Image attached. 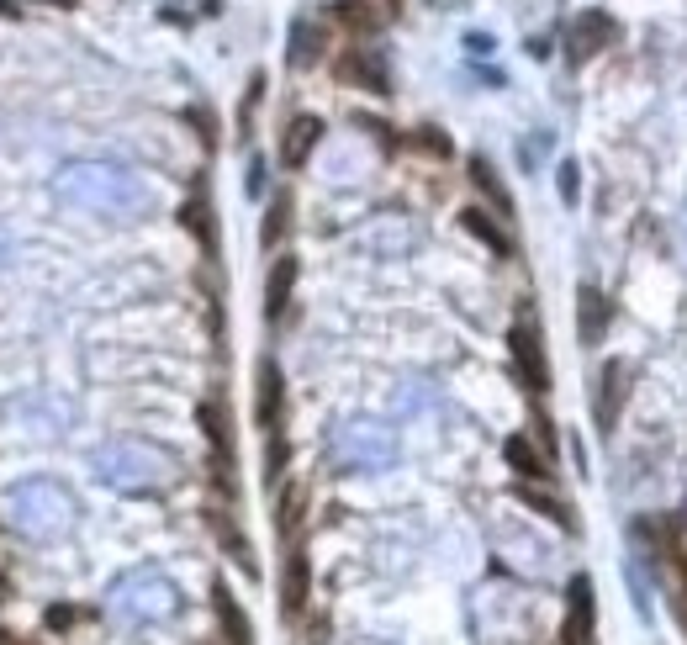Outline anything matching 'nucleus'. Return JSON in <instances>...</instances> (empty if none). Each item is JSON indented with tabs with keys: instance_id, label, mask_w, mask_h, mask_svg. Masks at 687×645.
<instances>
[{
	"instance_id": "obj_4",
	"label": "nucleus",
	"mask_w": 687,
	"mask_h": 645,
	"mask_svg": "<svg viewBox=\"0 0 687 645\" xmlns=\"http://www.w3.org/2000/svg\"><path fill=\"white\" fill-rule=\"evenodd\" d=\"M281 413H286V381H281V365L270 355L254 365V423L265 434L281 429Z\"/></svg>"
},
{
	"instance_id": "obj_7",
	"label": "nucleus",
	"mask_w": 687,
	"mask_h": 645,
	"mask_svg": "<svg viewBox=\"0 0 687 645\" xmlns=\"http://www.w3.org/2000/svg\"><path fill=\"white\" fill-rule=\"evenodd\" d=\"M318 143H323V117H307V112L291 117L286 133H281V164H286V170H302Z\"/></svg>"
},
{
	"instance_id": "obj_27",
	"label": "nucleus",
	"mask_w": 687,
	"mask_h": 645,
	"mask_svg": "<svg viewBox=\"0 0 687 645\" xmlns=\"http://www.w3.org/2000/svg\"><path fill=\"white\" fill-rule=\"evenodd\" d=\"M534 434H540V439H545V450L555 445V429H550V418H545V413H540V418H534Z\"/></svg>"
},
{
	"instance_id": "obj_14",
	"label": "nucleus",
	"mask_w": 687,
	"mask_h": 645,
	"mask_svg": "<svg viewBox=\"0 0 687 645\" xmlns=\"http://www.w3.org/2000/svg\"><path fill=\"white\" fill-rule=\"evenodd\" d=\"M291 286H296V254H281V260L270 265V281H265V312H270V318H281V312H286Z\"/></svg>"
},
{
	"instance_id": "obj_2",
	"label": "nucleus",
	"mask_w": 687,
	"mask_h": 645,
	"mask_svg": "<svg viewBox=\"0 0 687 645\" xmlns=\"http://www.w3.org/2000/svg\"><path fill=\"white\" fill-rule=\"evenodd\" d=\"M196 423H201V434H207V445H212L217 487H233V423H228V413H222V402H201Z\"/></svg>"
},
{
	"instance_id": "obj_17",
	"label": "nucleus",
	"mask_w": 687,
	"mask_h": 645,
	"mask_svg": "<svg viewBox=\"0 0 687 645\" xmlns=\"http://www.w3.org/2000/svg\"><path fill=\"white\" fill-rule=\"evenodd\" d=\"M302 508H307V492L291 482V487L281 492V503H275V529H281L286 540H296V529H302Z\"/></svg>"
},
{
	"instance_id": "obj_6",
	"label": "nucleus",
	"mask_w": 687,
	"mask_h": 645,
	"mask_svg": "<svg viewBox=\"0 0 687 645\" xmlns=\"http://www.w3.org/2000/svg\"><path fill=\"white\" fill-rule=\"evenodd\" d=\"M307 598H312V561H307L302 545H291L286 550V566H281V614L296 619L307 608Z\"/></svg>"
},
{
	"instance_id": "obj_24",
	"label": "nucleus",
	"mask_w": 687,
	"mask_h": 645,
	"mask_svg": "<svg viewBox=\"0 0 687 645\" xmlns=\"http://www.w3.org/2000/svg\"><path fill=\"white\" fill-rule=\"evenodd\" d=\"M259 96H265V75H254V80H249L244 112H238V138H249V122H254V106H259Z\"/></svg>"
},
{
	"instance_id": "obj_12",
	"label": "nucleus",
	"mask_w": 687,
	"mask_h": 645,
	"mask_svg": "<svg viewBox=\"0 0 687 645\" xmlns=\"http://www.w3.org/2000/svg\"><path fill=\"white\" fill-rule=\"evenodd\" d=\"M629 365H619V360H608L603 365V392H598V423L608 429V423H614V413L624 408V392H629Z\"/></svg>"
},
{
	"instance_id": "obj_20",
	"label": "nucleus",
	"mask_w": 687,
	"mask_h": 645,
	"mask_svg": "<svg viewBox=\"0 0 687 645\" xmlns=\"http://www.w3.org/2000/svg\"><path fill=\"white\" fill-rule=\"evenodd\" d=\"M333 16H339L349 32H370V27H376V11H370V0H339V6H333Z\"/></svg>"
},
{
	"instance_id": "obj_13",
	"label": "nucleus",
	"mask_w": 687,
	"mask_h": 645,
	"mask_svg": "<svg viewBox=\"0 0 687 645\" xmlns=\"http://www.w3.org/2000/svg\"><path fill=\"white\" fill-rule=\"evenodd\" d=\"M503 455H508V466H513L518 476H524V482H550V460H545L540 450H534L524 434H513L508 445H503Z\"/></svg>"
},
{
	"instance_id": "obj_18",
	"label": "nucleus",
	"mask_w": 687,
	"mask_h": 645,
	"mask_svg": "<svg viewBox=\"0 0 687 645\" xmlns=\"http://www.w3.org/2000/svg\"><path fill=\"white\" fill-rule=\"evenodd\" d=\"M471 180H476V186H481V191H487L492 201H497V212H503V217H513V196L503 191V180H497V170H492V164H487V159H481V154L471 159Z\"/></svg>"
},
{
	"instance_id": "obj_16",
	"label": "nucleus",
	"mask_w": 687,
	"mask_h": 645,
	"mask_svg": "<svg viewBox=\"0 0 687 645\" xmlns=\"http://www.w3.org/2000/svg\"><path fill=\"white\" fill-rule=\"evenodd\" d=\"M318 53H323V32H318V27H312L307 16H302V22L291 27V69L318 64Z\"/></svg>"
},
{
	"instance_id": "obj_9",
	"label": "nucleus",
	"mask_w": 687,
	"mask_h": 645,
	"mask_svg": "<svg viewBox=\"0 0 687 645\" xmlns=\"http://www.w3.org/2000/svg\"><path fill=\"white\" fill-rule=\"evenodd\" d=\"M577 312H582V344H603V334H608V297L598 286H582L577 291Z\"/></svg>"
},
{
	"instance_id": "obj_29",
	"label": "nucleus",
	"mask_w": 687,
	"mask_h": 645,
	"mask_svg": "<svg viewBox=\"0 0 687 645\" xmlns=\"http://www.w3.org/2000/svg\"><path fill=\"white\" fill-rule=\"evenodd\" d=\"M397 6H402V0H386V11H397Z\"/></svg>"
},
{
	"instance_id": "obj_10",
	"label": "nucleus",
	"mask_w": 687,
	"mask_h": 645,
	"mask_svg": "<svg viewBox=\"0 0 687 645\" xmlns=\"http://www.w3.org/2000/svg\"><path fill=\"white\" fill-rule=\"evenodd\" d=\"M339 75H344V80H360L365 90H376V96H386V90H392V85H386L381 59H376L370 48H349V53H344V64H339Z\"/></svg>"
},
{
	"instance_id": "obj_1",
	"label": "nucleus",
	"mask_w": 687,
	"mask_h": 645,
	"mask_svg": "<svg viewBox=\"0 0 687 645\" xmlns=\"http://www.w3.org/2000/svg\"><path fill=\"white\" fill-rule=\"evenodd\" d=\"M508 344H513V360H518V376L534 397L550 392V360H545V339H540V323L529 312H518L513 328H508Z\"/></svg>"
},
{
	"instance_id": "obj_3",
	"label": "nucleus",
	"mask_w": 687,
	"mask_h": 645,
	"mask_svg": "<svg viewBox=\"0 0 687 645\" xmlns=\"http://www.w3.org/2000/svg\"><path fill=\"white\" fill-rule=\"evenodd\" d=\"M614 43H619V22L608 11H582L577 22H571V32H566L571 64H582V59H592V53H603V48H614Z\"/></svg>"
},
{
	"instance_id": "obj_28",
	"label": "nucleus",
	"mask_w": 687,
	"mask_h": 645,
	"mask_svg": "<svg viewBox=\"0 0 687 645\" xmlns=\"http://www.w3.org/2000/svg\"><path fill=\"white\" fill-rule=\"evenodd\" d=\"M48 6H74V0H48Z\"/></svg>"
},
{
	"instance_id": "obj_5",
	"label": "nucleus",
	"mask_w": 687,
	"mask_h": 645,
	"mask_svg": "<svg viewBox=\"0 0 687 645\" xmlns=\"http://www.w3.org/2000/svg\"><path fill=\"white\" fill-rule=\"evenodd\" d=\"M566 624H561V645H592V630H598V603H592V577H571L566 593Z\"/></svg>"
},
{
	"instance_id": "obj_25",
	"label": "nucleus",
	"mask_w": 687,
	"mask_h": 645,
	"mask_svg": "<svg viewBox=\"0 0 687 645\" xmlns=\"http://www.w3.org/2000/svg\"><path fill=\"white\" fill-rule=\"evenodd\" d=\"M561 196H566V207L577 201V164H561Z\"/></svg>"
},
{
	"instance_id": "obj_22",
	"label": "nucleus",
	"mask_w": 687,
	"mask_h": 645,
	"mask_svg": "<svg viewBox=\"0 0 687 645\" xmlns=\"http://www.w3.org/2000/svg\"><path fill=\"white\" fill-rule=\"evenodd\" d=\"M286 434L275 429V434H265V482H281V471H286Z\"/></svg>"
},
{
	"instance_id": "obj_15",
	"label": "nucleus",
	"mask_w": 687,
	"mask_h": 645,
	"mask_svg": "<svg viewBox=\"0 0 687 645\" xmlns=\"http://www.w3.org/2000/svg\"><path fill=\"white\" fill-rule=\"evenodd\" d=\"M460 223H466V228L481 238V244H487V249L497 254V260H513V238H508L503 228H497V223H492V217L481 212V207H466V212H460Z\"/></svg>"
},
{
	"instance_id": "obj_21",
	"label": "nucleus",
	"mask_w": 687,
	"mask_h": 645,
	"mask_svg": "<svg viewBox=\"0 0 687 645\" xmlns=\"http://www.w3.org/2000/svg\"><path fill=\"white\" fill-rule=\"evenodd\" d=\"M291 228V196H275L270 212H265V249L281 244V233Z\"/></svg>"
},
{
	"instance_id": "obj_23",
	"label": "nucleus",
	"mask_w": 687,
	"mask_h": 645,
	"mask_svg": "<svg viewBox=\"0 0 687 645\" xmlns=\"http://www.w3.org/2000/svg\"><path fill=\"white\" fill-rule=\"evenodd\" d=\"M413 143H418L423 154H434V159H450V138H444L439 127H418V133H413Z\"/></svg>"
},
{
	"instance_id": "obj_19",
	"label": "nucleus",
	"mask_w": 687,
	"mask_h": 645,
	"mask_svg": "<svg viewBox=\"0 0 687 645\" xmlns=\"http://www.w3.org/2000/svg\"><path fill=\"white\" fill-rule=\"evenodd\" d=\"M518 497H524V503H529L534 513H545V519H555L561 529H577V519H571V513H566V503H561V497H550V492H534V487H518Z\"/></svg>"
},
{
	"instance_id": "obj_31",
	"label": "nucleus",
	"mask_w": 687,
	"mask_h": 645,
	"mask_svg": "<svg viewBox=\"0 0 687 645\" xmlns=\"http://www.w3.org/2000/svg\"><path fill=\"white\" fill-rule=\"evenodd\" d=\"M0 254H6V233H0Z\"/></svg>"
},
{
	"instance_id": "obj_11",
	"label": "nucleus",
	"mask_w": 687,
	"mask_h": 645,
	"mask_svg": "<svg viewBox=\"0 0 687 645\" xmlns=\"http://www.w3.org/2000/svg\"><path fill=\"white\" fill-rule=\"evenodd\" d=\"M212 608H217V619H222V630H228L233 645H254L249 614H244V608H238V598L228 593V582H217V587H212Z\"/></svg>"
},
{
	"instance_id": "obj_26",
	"label": "nucleus",
	"mask_w": 687,
	"mask_h": 645,
	"mask_svg": "<svg viewBox=\"0 0 687 645\" xmlns=\"http://www.w3.org/2000/svg\"><path fill=\"white\" fill-rule=\"evenodd\" d=\"M64 624H74L69 608H48V630H64Z\"/></svg>"
},
{
	"instance_id": "obj_30",
	"label": "nucleus",
	"mask_w": 687,
	"mask_h": 645,
	"mask_svg": "<svg viewBox=\"0 0 687 645\" xmlns=\"http://www.w3.org/2000/svg\"><path fill=\"white\" fill-rule=\"evenodd\" d=\"M682 582H687V556H682Z\"/></svg>"
},
{
	"instance_id": "obj_8",
	"label": "nucleus",
	"mask_w": 687,
	"mask_h": 645,
	"mask_svg": "<svg viewBox=\"0 0 687 645\" xmlns=\"http://www.w3.org/2000/svg\"><path fill=\"white\" fill-rule=\"evenodd\" d=\"M180 223L196 233V244L207 249V260H217V223H212V201H207V186H201V180H196L191 201L180 207Z\"/></svg>"
}]
</instances>
